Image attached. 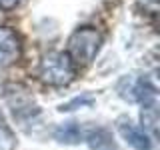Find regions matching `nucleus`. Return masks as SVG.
Instances as JSON below:
<instances>
[{
	"mask_svg": "<svg viewBox=\"0 0 160 150\" xmlns=\"http://www.w3.org/2000/svg\"><path fill=\"white\" fill-rule=\"evenodd\" d=\"M38 76L44 84L54 88L68 86L74 80V62L66 52H48L44 54L38 66Z\"/></svg>",
	"mask_w": 160,
	"mask_h": 150,
	"instance_id": "1",
	"label": "nucleus"
},
{
	"mask_svg": "<svg viewBox=\"0 0 160 150\" xmlns=\"http://www.w3.org/2000/svg\"><path fill=\"white\" fill-rule=\"evenodd\" d=\"M100 44H102V36L96 28L92 26H82L74 30V34L68 40V56L72 62L80 64V66H88L98 54Z\"/></svg>",
	"mask_w": 160,
	"mask_h": 150,
	"instance_id": "2",
	"label": "nucleus"
},
{
	"mask_svg": "<svg viewBox=\"0 0 160 150\" xmlns=\"http://www.w3.org/2000/svg\"><path fill=\"white\" fill-rule=\"evenodd\" d=\"M118 132L122 134V138L126 140L134 150H152V140H150L148 132H144L142 128H138L136 124H132L128 118L118 120Z\"/></svg>",
	"mask_w": 160,
	"mask_h": 150,
	"instance_id": "3",
	"label": "nucleus"
},
{
	"mask_svg": "<svg viewBox=\"0 0 160 150\" xmlns=\"http://www.w3.org/2000/svg\"><path fill=\"white\" fill-rule=\"evenodd\" d=\"M20 58V40L10 28H0V68H6Z\"/></svg>",
	"mask_w": 160,
	"mask_h": 150,
	"instance_id": "4",
	"label": "nucleus"
},
{
	"mask_svg": "<svg viewBox=\"0 0 160 150\" xmlns=\"http://www.w3.org/2000/svg\"><path fill=\"white\" fill-rule=\"evenodd\" d=\"M86 140L90 144L92 150H118L116 144L112 140V134L104 128H96V130H90L86 134Z\"/></svg>",
	"mask_w": 160,
	"mask_h": 150,
	"instance_id": "5",
	"label": "nucleus"
},
{
	"mask_svg": "<svg viewBox=\"0 0 160 150\" xmlns=\"http://www.w3.org/2000/svg\"><path fill=\"white\" fill-rule=\"evenodd\" d=\"M54 138L58 142H64V144H76L82 140V130L74 122H66V124H62V126H58L54 130Z\"/></svg>",
	"mask_w": 160,
	"mask_h": 150,
	"instance_id": "6",
	"label": "nucleus"
},
{
	"mask_svg": "<svg viewBox=\"0 0 160 150\" xmlns=\"http://www.w3.org/2000/svg\"><path fill=\"white\" fill-rule=\"evenodd\" d=\"M16 148V140H14V134L10 132L6 126L0 124V150H14Z\"/></svg>",
	"mask_w": 160,
	"mask_h": 150,
	"instance_id": "7",
	"label": "nucleus"
},
{
	"mask_svg": "<svg viewBox=\"0 0 160 150\" xmlns=\"http://www.w3.org/2000/svg\"><path fill=\"white\" fill-rule=\"evenodd\" d=\"M94 100L90 98V96H82V98H74L72 102H68V104H62V106H60V110H74V106H82V104H92Z\"/></svg>",
	"mask_w": 160,
	"mask_h": 150,
	"instance_id": "8",
	"label": "nucleus"
},
{
	"mask_svg": "<svg viewBox=\"0 0 160 150\" xmlns=\"http://www.w3.org/2000/svg\"><path fill=\"white\" fill-rule=\"evenodd\" d=\"M18 2L20 0H0V8L2 10H12V8H16Z\"/></svg>",
	"mask_w": 160,
	"mask_h": 150,
	"instance_id": "9",
	"label": "nucleus"
},
{
	"mask_svg": "<svg viewBox=\"0 0 160 150\" xmlns=\"http://www.w3.org/2000/svg\"><path fill=\"white\" fill-rule=\"evenodd\" d=\"M0 124H2V114H0Z\"/></svg>",
	"mask_w": 160,
	"mask_h": 150,
	"instance_id": "10",
	"label": "nucleus"
}]
</instances>
